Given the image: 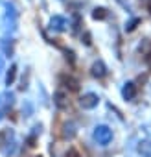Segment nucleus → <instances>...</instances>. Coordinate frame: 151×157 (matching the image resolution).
<instances>
[{
    "label": "nucleus",
    "mask_w": 151,
    "mask_h": 157,
    "mask_svg": "<svg viewBox=\"0 0 151 157\" xmlns=\"http://www.w3.org/2000/svg\"><path fill=\"white\" fill-rule=\"evenodd\" d=\"M94 139L100 142V144H109L111 142V139H112V131L107 128V126H98L96 128V131H94Z\"/></svg>",
    "instance_id": "f257e3e1"
},
{
    "label": "nucleus",
    "mask_w": 151,
    "mask_h": 157,
    "mask_svg": "<svg viewBox=\"0 0 151 157\" xmlns=\"http://www.w3.org/2000/svg\"><path fill=\"white\" fill-rule=\"evenodd\" d=\"M138 151L142 155H145V157H151V142H140Z\"/></svg>",
    "instance_id": "39448f33"
},
{
    "label": "nucleus",
    "mask_w": 151,
    "mask_h": 157,
    "mask_svg": "<svg viewBox=\"0 0 151 157\" xmlns=\"http://www.w3.org/2000/svg\"><path fill=\"white\" fill-rule=\"evenodd\" d=\"M134 93H136V89H134V85H133V83H127V85L123 87V96H125L127 100H131V98L134 96Z\"/></svg>",
    "instance_id": "0eeeda50"
},
{
    "label": "nucleus",
    "mask_w": 151,
    "mask_h": 157,
    "mask_svg": "<svg viewBox=\"0 0 151 157\" xmlns=\"http://www.w3.org/2000/svg\"><path fill=\"white\" fill-rule=\"evenodd\" d=\"M53 102H55V105L59 107V109H66L68 107V96L64 94V93H55V96H53Z\"/></svg>",
    "instance_id": "20e7f679"
},
{
    "label": "nucleus",
    "mask_w": 151,
    "mask_h": 157,
    "mask_svg": "<svg viewBox=\"0 0 151 157\" xmlns=\"http://www.w3.org/2000/svg\"><path fill=\"white\" fill-rule=\"evenodd\" d=\"M79 104H81V107H83V109H92V107H96V105H98V96H96V94H92V93L83 94V96H81V100H79Z\"/></svg>",
    "instance_id": "f03ea898"
},
{
    "label": "nucleus",
    "mask_w": 151,
    "mask_h": 157,
    "mask_svg": "<svg viewBox=\"0 0 151 157\" xmlns=\"http://www.w3.org/2000/svg\"><path fill=\"white\" fill-rule=\"evenodd\" d=\"M92 74L98 76V78L105 76V67H103V63H94V67H92Z\"/></svg>",
    "instance_id": "423d86ee"
},
{
    "label": "nucleus",
    "mask_w": 151,
    "mask_h": 157,
    "mask_svg": "<svg viewBox=\"0 0 151 157\" xmlns=\"http://www.w3.org/2000/svg\"><path fill=\"white\" fill-rule=\"evenodd\" d=\"M15 74H17V67L13 65V67L9 68V72H8V78H6V82H8V85H11V83H13V80H15Z\"/></svg>",
    "instance_id": "6e6552de"
},
{
    "label": "nucleus",
    "mask_w": 151,
    "mask_h": 157,
    "mask_svg": "<svg viewBox=\"0 0 151 157\" xmlns=\"http://www.w3.org/2000/svg\"><path fill=\"white\" fill-rule=\"evenodd\" d=\"M13 142V131L11 129H0V150L4 151V146Z\"/></svg>",
    "instance_id": "7ed1b4c3"
},
{
    "label": "nucleus",
    "mask_w": 151,
    "mask_h": 157,
    "mask_svg": "<svg viewBox=\"0 0 151 157\" xmlns=\"http://www.w3.org/2000/svg\"><path fill=\"white\" fill-rule=\"evenodd\" d=\"M105 17V10H96L94 11V19H103Z\"/></svg>",
    "instance_id": "1a4fd4ad"
}]
</instances>
